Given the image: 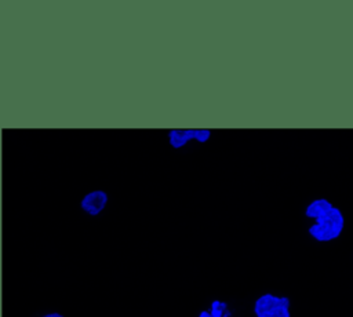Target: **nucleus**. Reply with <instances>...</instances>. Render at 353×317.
Listing matches in <instances>:
<instances>
[{
	"label": "nucleus",
	"mask_w": 353,
	"mask_h": 317,
	"mask_svg": "<svg viewBox=\"0 0 353 317\" xmlns=\"http://www.w3.org/2000/svg\"><path fill=\"white\" fill-rule=\"evenodd\" d=\"M41 317H63L61 313H47V314H44V316H41Z\"/></svg>",
	"instance_id": "obj_5"
},
{
	"label": "nucleus",
	"mask_w": 353,
	"mask_h": 317,
	"mask_svg": "<svg viewBox=\"0 0 353 317\" xmlns=\"http://www.w3.org/2000/svg\"><path fill=\"white\" fill-rule=\"evenodd\" d=\"M108 200H109V196L105 190L95 189V190H91L87 194H84V197L81 198L80 207L87 215L97 216L105 209Z\"/></svg>",
	"instance_id": "obj_4"
},
{
	"label": "nucleus",
	"mask_w": 353,
	"mask_h": 317,
	"mask_svg": "<svg viewBox=\"0 0 353 317\" xmlns=\"http://www.w3.org/2000/svg\"><path fill=\"white\" fill-rule=\"evenodd\" d=\"M212 135L211 130L207 128H188V130H170L167 136H168V143L174 149H181L185 145H188L190 141H196L200 143H205Z\"/></svg>",
	"instance_id": "obj_3"
},
{
	"label": "nucleus",
	"mask_w": 353,
	"mask_h": 317,
	"mask_svg": "<svg viewBox=\"0 0 353 317\" xmlns=\"http://www.w3.org/2000/svg\"><path fill=\"white\" fill-rule=\"evenodd\" d=\"M255 317H291V300L287 296L263 294L254 302Z\"/></svg>",
	"instance_id": "obj_2"
},
{
	"label": "nucleus",
	"mask_w": 353,
	"mask_h": 317,
	"mask_svg": "<svg viewBox=\"0 0 353 317\" xmlns=\"http://www.w3.org/2000/svg\"><path fill=\"white\" fill-rule=\"evenodd\" d=\"M305 216L313 219L307 233L319 243H328L338 238L345 229L342 211L327 198H316L305 208Z\"/></svg>",
	"instance_id": "obj_1"
}]
</instances>
